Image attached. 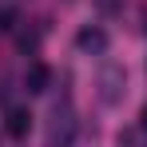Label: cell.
<instances>
[{
  "instance_id": "obj_1",
  "label": "cell",
  "mask_w": 147,
  "mask_h": 147,
  "mask_svg": "<svg viewBox=\"0 0 147 147\" xmlns=\"http://www.w3.org/2000/svg\"><path fill=\"white\" fill-rule=\"evenodd\" d=\"M123 88H127V72H123L119 64H103L99 68V99L107 107H115L123 99Z\"/></svg>"
},
{
  "instance_id": "obj_5",
  "label": "cell",
  "mask_w": 147,
  "mask_h": 147,
  "mask_svg": "<svg viewBox=\"0 0 147 147\" xmlns=\"http://www.w3.org/2000/svg\"><path fill=\"white\" fill-rule=\"evenodd\" d=\"M12 20H16V12H12V8H0V32H8Z\"/></svg>"
},
{
  "instance_id": "obj_2",
  "label": "cell",
  "mask_w": 147,
  "mask_h": 147,
  "mask_svg": "<svg viewBox=\"0 0 147 147\" xmlns=\"http://www.w3.org/2000/svg\"><path fill=\"white\" fill-rule=\"evenodd\" d=\"M28 127H32V115H28L24 107H8V115H4V131H8L12 139H24Z\"/></svg>"
},
{
  "instance_id": "obj_3",
  "label": "cell",
  "mask_w": 147,
  "mask_h": 147,
  "mask_svg": "<svg viewBox=\"0 0 147 147\" xmlns=\"http://www.w3.org/2000/svg\"><path fill=\"white\" fill-rule=\"evenodd\" d=\"M76 44H80L84 52H103V48H107V36H103L99 28H84V32L76 36Z\"/></svg>"
},
{
  "instance_id": "obj_6",
  "label": "cell",
  "mask_w": 147,
  "mask_h": 147,
  "mask_svg": "<svg viewBox=\"0 0 147 147\" xmlns=\"http://www.w3.org/2000/svg\"><path fill=\"white\" fill-rule=\"evenodd\" d=\"M96 8H99V12H115V8H119V0H96Z\"/></svg>"
},
{
  "instance_id": "obj_7",
  "label": "cell",
  "mask_w": 147,
  "mask_h": 147,
  "mask_svg": "<svg viewBox=\"0 0 147 147\" xmlns=\"http://www.w3.org/2000/svg\"><path fill=\"white\" fill-rule=\"evenodd\" d=\"M143 127H147V111H143Z\"/></svg>"
},
{
  "instance_id": "obj_4",
  "label": "cell",
  "mask_w": 147,
  "mask_h": 147,
  "mask_svg": "<svg viewBox=\"0 0 147 147\" xmlns=\"http://www.w3.org/2000/svg\"><path fill=\"white\" fill-rule=\"evenodd\" d=\"M44 84H48V68L44 64H32L28 68V92H44Z\"/></svg>"
}]
</instances>
